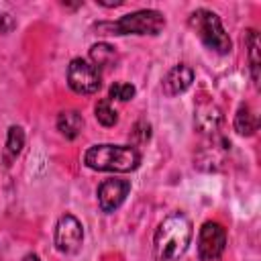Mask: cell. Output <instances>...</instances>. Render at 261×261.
Instances as JSON below:
<instances>
[{"instance_id":"obj_1","label":"cell","mask_w":261,"mask_h":261,"mask_svg":"<svg viewBox=\"0 0 261 261\" xmlns=\"http://www.w3.org/2000/svg\"><path fill=\"white\" fill-rule=\"evenodd\" d=\"M192 241V224L181 212H173L155 230V259L157 261H177Z\"/></svg>"},{"instance_id":"obj_2","label":"cell","mask_w":261,"mask_h":261,"mask_svg":"<svg viewBox=\"0 0 261 261\" xmlns=\"http://www.w3.org/2000/svg\"><path fill=\"white\" fill-rule=\"evenodd\" d=\"M84 163L96 171L126 173L139 167L141 155L130 145H94L86 151Z\"/></svg>"},{"instance_id":"obj_3","label":"cell","mask_w":261,"mask_h":261,"mask_svg":"<svg viewBox=\"0 0 261 261\" xmlns=\"http://www.w3.org/2000/svg\"><path fill=\"white\" fill-rule=\"evenodd\" d=\"M165 27V18L157 10H137L124 14L116 22H102L98 31H106L104 35H159Z\"/></svg>"},{"instance_id":"obj_4","label":"cell","mask_w":261,"mask_h":261,"mask_svg":"<svg viewBox=\"0 0 261 261\" xmlns=\"http://www.w3.org/2000/svg\"><path fill=\"white\" fill-rule=\"evenodd\" d=\"M190 24H192V29L198 33V37L202 39V43L210 51L220 53V55L230 53L232 43H230L228 35L224 33L222 22H220V18H218L216 12L206 10V8H198L190 16Z\"/></svg>"},{"instance_id":"obj_5","label":"cell","mask_w":261,"mask_h":261,"mask_svg":"<svg viewBox=\"0 0 261 261\" xmlns=\"http://www.w3.org/2000/svg\"><path fill=\"white\" fill-rule=\"evenodd\" d=\"M67 84L75 94H94L102 86V75L90 61L75 57L67 67Z\"/></svg>"},{"instance_id":"obj_6","label":"cell","mask_w":261,"mask_h":261,"mask_svg":"<svg viewBox=\"0 0 261 261\" xmlns=\"http://www.w3.org/2000/svg\"><path fill=\"white\" fill-rule=\"evenodd\" d=\"M226 247V230L218 222H204L198 237L200 261H216Z\"/></svg>"},{"instance_id":"obj_7","label":"cell","mask_w":261,"mask_h":261,"mask_svg":"<svg viewBox=\"0 0 261 261\" xmlns=\"http://www.w3.org/2000/svg\"><path fill=\"white\" fill-rule=\"evenodd\" d=\"M82 241H84L82 222L71 214H63L57 220V226H55V247H57V251L75 253L80 249Z\"/></svg>"},{"instance_id":"obj_8","label":"cell","mask_w":261,"mask_h":261,"mask_svg":"<svg viewBox=\"0 0 261 261\" xmlns=\"http://www.w3.org/2000/svg\"><path fill=\"white\" fill-rule=\"evenodd\" d=\"M130 192V181L110 177L98 186V204L102 212H114Z\"/></svg>"},{"instance_id":"obj_9","label":"cell","mask_w":261,"mask_h":261,"mask_svg":"<svg viewBox=\"0 0 261 261\" xmlns=\"http://www.w3.org/2000/svg\"><path fill=\"white\" fill-rule=\"evenodd\" d=\"M194 82V71L190 65L179 63L173 69H169V73L163 80V92L167 96H177L181 92H186Z\"/></svg>"},{"instance_id":"obj_10","label":"cell","mask_w":261,"mask_h":261,"mask_svg":"<svg viewBox=\"0 0 261 261\" xmlns=\"http://www.w3.org/2000/svg\"><path fill=\"white\" fill-rule=\"evenodd\" d=\"M82 126H84V118L77 110H65L57 116V130L65 139H75L82 133Z\"/></svg>"},{"instance_id":"obj_11","label":"cell","mask_w":261,"mask_h":261,"mask_svg":"<svg viewBox=\"0 0 261 261\" xmlns=\"http://www.w3.org/2000/svg\"><path fill=\"white\" fill-rule=\"evenodd\" d=\"M257 126H259L257 114H255L247 104H241L239 110H237V114H234V130H237L239 135L251 137V135H255Z\"/></svg>"},{"instance_id":"obj_12","label":"cell","mask_w":261,"mask_h":261,"mask_svg":"<svg viewBox=\"0 0 261 261\" xmlns=\"http://www.w3.org/2000/svg\"><path fill=\"white\" fill-rule=\"evenodd\" d=\"M220 120H222L220 110H218L216 106H212V104L200 108L198 114H196V124H198V128H200L202 133H214V130L218 128Z\"/></svg>"},{"instance_id":"obj_13","label":"cell","mask_w":261,"mask_h":261,"mask_svg":"<svg viewBox=\"0 0 261 261\" xmlns=\"http://www.w3.org/2000/svg\"><path fill=\"white\" fill-rule=\"evenodd\" d=\"M90 59L94 67H108L116 61V51L108 43H96L90 49Z\"/></svg>"},{"instance_id":"obj_14","label":"cell","mask_w":261,"mask_h":261,"mask_svg":"<svg viewBox=\"0 0 261 261\" xmlns=\"http://www.w3.org/2000/svg\"><path fill=\"white\" fill-rule=\"evenodd\" d=\"M247 47H249L251 75H253V82L257 84V80H259V37H257V33L253 29L247 31Z\"/></svg>"},{"instance_id":"obj_15","label":"cell","mask_w":261,"mask_h":261,"mask_svg":"<svg viewBox=\"0 0 261 261\" xmlns=\"http://www.w3.org/2000/svg\"><path fill=\"white\" fill-rule=\"evenodd\" d=\"M94 110H96V120H98L102 126H114V124H116L118 114H116V110L110 106V100H108V98L98 100V104H96Z\"/></svg>"},{"instance_id":"obj_16","label":"cell","mask_w":261,"mask_h":261,"mask_svg":"<svg viewBox=\"0 0 261 261\" xmlns=\"http://www.w3.org/2000/svg\"><path fill=\"white\" fill-rule=\"evenodd\" d=\"M24 145V133L20 126H10L8 128V137H6V151L10 157H16L20 153Z\"/></svg>"},{"instance_id":"obj_17","label":"cell","mask_w":261,"mask_h":261,"mask_svg":"<svg viewBox=\"0 0 261 261\" xmlns=\"http://www.w3.org/2000/svg\"><path fill=\"white\" fill-rule=\"evenodd\" d=\"M108 96H110L108 100H120V102H126V100H130V98L135 96V86H130V84H126V82H116V84L110 86Z\"/></svg>"},{"instance_id":"obj_18","label":"cell","mask_w":261,"mask_h":261,"mask_svg":"<svg viewBox=\"0 0 261 261\" xmlns=\"http://www.w3.org/2000/svg\"><path fill=\"white\" fill-rule=\"evenodd\" d=\"M133 137L139 141V143H147L149 137H151V126L145 122V120H139L133 128Z\"/></svg>"},{"instance_id":"obj_19","label":"cell","mask_w":261,"mask_h":261,"mask_svg":"<svg viewBox=\"0 0 261 261\" xmlns=\"http://www.w3.org/2000/svg\"><path fill=\"white\" fill-rule=\"evenodd\" d=\"M14 27V20L10 14H0V33H10Z\"/></svg>"},{"instance_id":"obj_20","label":"cell","mask_w":261,"mask_h":261,"mask_svg":"<svg viewBox=\"0 0 261 261\" xmlns=\"http://www.w3.org/2000/svg\"><path fill=\"white\" fill-rule=\"evenodd\" d=\"M22 261H41V259H39V257H37L35 253H29V255H27V257H24Z\"/></svg>"}]
</instances>
